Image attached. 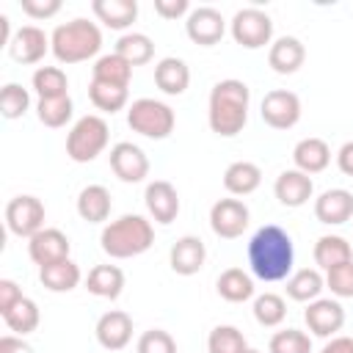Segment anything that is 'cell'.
Segmentation results:
<instances>
[{"instance_id":"6da1fadb","label":"cell","mask_w":353,"mask_h":353,"mask_svg":"<svg viewBox=\"0 0 353 353\" xmlns=\"http://www.w3.org/2000/svg\"><path fill=\"white\" fill-rule=\"evenodd\" d=\"M292 262H295L292 237L281 226L265 223L248 240V268H251V276H256L259 281L287 279L292 270Z\"/></svg>"},{"instance_id":"7a4b0ae2","label":"cell","mask_w":353,"mask_h":353,"mask_svg":"<svg viewBox=\"0 0 353 353\" xmlns=\"http://www.w3.org/2000/svg\"><path fill=\"white\" fill-rule=\"evenodd\" d=\"M248 102H251V88L243 80L234 77L218 80L210 91V105H207L210 130L221 138H234L237 132H243L248 121Z\"/></svg>"},{"instance_id":"3957f363","label":"cell","mask_w":353,"mask_h":353,"mask_svg":"<svg viewBox=\"0 0 353 353\" xmlns=\"http://www.w3.org/2000/svg\"><path fill=\"white\" fill-rule=\"evenodd\" d=\"M152 243H154V226L138 212H127L110 221L99 234V245L110 259L141 256L143 251L152 248Z\"/></svg>"},{"instance_id":"277c9868","label":"cell","mask_w":353,"mask_h":353,"mask_svg":"<svg viewBox=\"0 0 353 353\" xmlns=\"http://www.w3.org/2000/svg\"><path fill=\"white\" fill-rule=\"evenodd\" d=\"M50 50L58 58V63L88 61L102 50V30L83 17L61 22L50 36Z\"/></svg>"},{"instance_id":"5b68a950","label":"cell","mask_w":353,"mask_h":353,"mask_svg":"<svg viewBox=\"0 0 353 353\" xmlns=\"http://www.w3.org/2000/svg\"><path fill=\"white\" fill-rule=\"evenodd\" d=\"M108 138H110V130L102 116L97 113L80 116L66 135V154L74 163H91L105 152Z\"/></svg>"},{"instance_id":"8992f818","label":"cell","mask_w":353,"mask_h":353,"mask_svg":"<svg viewBox=\"0 0 353 353\" xmlns=\"http://www.w3.org/2000/svg\"><path fill=\"white\" fill-rule=\"evenodd\" d=\"M127 124L132 132L152 138V141H163L174 132L176 116L171 110V105L152 99V97H141L127 108Z\"/></svg>"},{"instance_id":"52a82bcc","label":"cell","mask_w":353,"mask_h":353,"mask_svg":"<svg viewBox=\"0 0 353 353\" xmlns=\"http://www.w3.org/2000/svg\"><path fill=\"white\" fill-rule=\"evenodd\" d=\"M229 30H232V39L245 47V50H259L265 44H270L273 39V19L256 8V6H248V8H240L232 22H229Z\"/></svg>"},{"instance_id":"ba28073f","label":"cell","mask_w":353,"mask_h":353,"mask_svg":"<svg viewBox=\"0 0 353 353\" xmlns=\"http://www.w3.org/2000/svg\"><path fill=\"white\" fill-rule=\"evenodd\" d=\"M44 218H47V210L41 204V199L36 196H14L8 204H6V226L11 234L17 237H33L36 232L44 229Z\"/></svg>"},{"instance_id":"9c48e42d","label":"cell","mask_w":353,"mask_h":353,"mask_svg":"<svg viewBox=\"0 0 353 353\" xmlns=\"http://www.w3.org/2000/svg\"><path fill=\"white\" fill-rule=\"evenodd\" d=\"M259 116L273 130H290V127H295L301 121V99H298L295 91L273 88V91H268L262 97Z\"/></svg>"},{"instance_id":"30bf717a","label":"cell","mask_w":353,"mask_h":353,"mask_svg":"<svg viewBox=\"0 0 353 353\" xmlns=\"http://www.w3.org/2000/svg\"><path fill=\"white\" fill-rule=\"evenodd\" d=\"M248 221H251V212L240 199H218L210 207V226L223 240L240 237L248 229Z\"/></svg>"},{"instance_id":"8fae6325","label":"cell","mask_w":353,"mask_h":353,"mask_svg":"<svg viewBox=\"0 0 353 353\" xmlns=\"http://www.w3.org/2000/svg\"><path fill=\"white\" fill-rule=\"evenodd\" d=\"M108 163H110V171L127 182V185H135V182H143L149 176V157L141 146L130 143V141H119L110 154H108Z\"/></svg>"},{"instance_id":"7c38bea8","label":"cell","mask_w":353,"mask_h":353,"mask_svg":"<svg viewBox=\"0 0 353 353\" xmlns=\"http://www.w3.org/2000/svg\"><path fill=\"white\" fill-rule=\"evenodd\" d=\"M185 33H188V39H190L193 44H199V47H212V44H218V41L223 39V33H226V19H223V14H221L218 8H212V6H199V8H193V11L188 14V19H185Z\"/></svg>"},{"instance_id":"4fadbf2b","label":"cell","mask_w":353,"mask_h":353,"mask_svg":"<svg viewBox=\"0 0 353 353\" xmlns=\"http://www.w3.org/2000/svg\"><path fill=\"white\" fill-rule=\"evenodd\" d=\"M303 323L314 336L331 339L345 325V309L336 298H317L303 309Z\"/></svg>"},{"instance_id":"5bb4252c","label":"cell","mask_w":353,"mask_h":353,"mask_svg":"<svg viewBox=\"0 0 353 353\" xmlns=\"http://www.w3.org/2000/svg\"><path fill=\"white\" fill-rule=\"evenodd\" d=\"M69 251H72L69 237L55 226H44L41 232H36L28 240V254L39 268L61 262V259H69Z\"/></svg>"},{"instance_id":"9a60e30c","label":"cell","mask_w":353,"mask_h":353,"mask_svg":"<svg viewBox=\"0 0 353 353\" xmlns=\"http://www.w3.org/2000/svg\"><path fill=\"white\" fill-rule=\"evenodd\" d=\"M50 50V36L39 25H22L14 30V39L8 44V55L17 63H39Z\"/></svg>"},{"instance_id":"2e32d148","label":"cell","mask_w":353,"mask_h":353,"mask_svg":"<svg viewBox=\"0 0 353 353\" xmlns=\"http://www.w3.org/2000/svg\"><path fill=\"white\" fill-rule=\"evenodd\" d=\"M143 201H146V210L152 215V221L168 226L176 221L179 215V193L171 182L165 179H154L146 185V193H143Z\"/></svg>"},{"instance_id":"e0dca14e","label":"cell","mask_w":353,"mask_h":353,"mask_svg":"<svg viewBox=\"0 0 353 353\" xmlns=\"http://www.w3.org/2000/svg\"><path fill=\"white\" fill-rule=\"evenodd\" d=\"M273 193H276L279 204L295 210V207H303V204L312 199V193H314V182H312V176L303 174V171H298V168H287V171H281V174L276 176V182H273Z\"/></svg>"},{"instance_id":"ac0fdd59","label":"cell","mask_w":353,"mask_h":353,"mask_svg":"<svg viewBox=\"0 0 353 353\" xmlns=\"http://www.w3.org/2000/svg\"><path fill=\"white\" fill-rule=\"evenodd\" d=\"M94 334L105 350H121L132 339V317L121 309H110L97 320Z\"/></svg>"},{"instance_id":"d6986e66","label":"cell","mask_w":353,"mask_h":353,"mask_svg":"<svg viewBox=\"0 0 353 353\" xmlns=\"http://www.w3.org/2000/svg\"><path fill=\"white\" fill-rule=\"evenodd\" d=\"M314 218L325 226H339L353 218V193L345 188L323 190L314 199Z\"/></svg>"},{"instance_id":"ffe728a7","label":"cell","mask_w":353,"mask_h":353,"mask_svg":"<svg viewBox=\"0 0 353 353\" xmlns=\"http://www.w3.org/2000/svg\"><path fill=\"white\" fill-rule=\"evenodd\" d=\"M204 259H207V248H204L201 237H196V234H182L168 251V265L176 276L199 273L204 268Z\"/></svg>"},{"instance_id":"44dd1931","label":"cell","mask_w":353,"mask_h":353,"mask_svg":"<svg viewBox=\"0 0 353 353\" xmlns=\"http://www.w3.org/2000/svg\"><path fill=\"white\" fill-rule=\"evenodd\" d=\"M306 61V47L295 36H279L268 50V63L276 74H295Z\"/></svg>"},{"instance_id":"7402d4cb","label":"cell","mask_w":353,"mask_h":353,"mask_svg":"<svg viewBox=\"0 0 353 353\" xmlns=\"http://www.w3.org/2000/svg\"><path fill=\"white\" fill-rule=\"evenodd\" d=\"M154 85L163 94H168V97L185 94L188 85H190V69H188V63L182 58H174V55L160 58L157 66H154Z\"/></svg>"},{"instance_id":"603a6c76","label":"cell","mask_w":353,"mask_h":353,"mask_svg":"<svg viewBox=\"0 0 353 353\" xmlns=\"http://www.w3.org/2000/svg\"><path fill=\"white\" fill-rule=\"evenodd\" d=\"M292 163L303 174H320L331 163V149H328V143L323 138H312V135L301 138L295 143V149H292Z\"/></svg>"},{"instance_id":"cb8c5ba5","label":"cell","mask_w":353,"mask_h":353,"mask_svg":"<svg viewBox=\"0 0 353 353\" xmlns=\"http://www.w3.org/2000/svg\"><path fill=\"white\" fill-rule=\"evenodd\" d=\"M110 190L105 185H85L77 193V215L85 223H102L110 218Z\"/></svg>"},{"instance_id":"d4e9b609","label":"cell","mask_w":353,"mask_h":353,"mask_svg":"<svg viewBox=\"0 0 353 353\" xmlns=\"http://www.w3.org/2000/svg\"><path fill=\"white\" fill-rule=\"evenodd\" d=\"M85 290L97 298L116 301L124 290V270L119 265H94L85 276Z\"/></svg>"},{"instance_id":"484cf974","label":"cell","mask_w":353,"mask_h":353,"mask_svg":"<svg viewBox=\"0 0 353 353\" xmlns=\"http://www.w3.org/2000/svg\"><path fill=\"white\" fill-rule=\"evenodd\" d=\"M91 11L110 30H127L138 19V3L135 0H94Z\"/></svg>"},{"instance_id":"4316f807","label":"cell","mask_w":353,"mask_h":353,"mask_svg":"<svg viewBox=\"0 0 353 353\" xmlns=\"http://www.w3.org/2000/svg\"><path fill=\"white\" fill-rule=\"evenodd\" d=\"M259 182H262V168L251 160H234L223 171V188L232 196H248L259 188Z\"/></svg>"},{"instance_id":"83f0119b","label":"cell","mask_w":353,"mask_h":353,"mask_svg":"<svg viewBox=\"0 0 353 353\" xmlns=\"http://www.w3.org/2000/svg\"><path fill=\"white\" fill-rule=\"evenodd\" d=\"M312 254H314V265L320 270H325V273L331 268L345 265V262L353 259V248H350V243L342 234H323V237H317Z\"/></svg>"},{"instance_id":"f1b7e54d","label":"cell","mask_w":353,"mask_h":353,"mask_svg":"<svg viewBox=\"0 0 353 353\" xmlns=\"http://www.w3.org/2000/svg\"><path fill=\"white\" fill-rule=\"evenodd\" d=\"M80 279H83V273H80V265L74 259H61V262L39 268V281L50 292H69L80 284Z\"/></svg>"},{"instance_id":"f546056e","label":"cell","mask_w":353,"mask_h":353,"mask_svg":"<svg viewBox=\"0 0 353 353\" xmlns=\"http://www.w3.org/2000/svg\"><path fill=\"white\" fill-rule=\"evenodd\" d=\"M325 290V276L317 268H301L287 279V295L298 303H312Z\"/></svg>"},{"instance_id":"4dcf8cb0","label":"cell","mask_w":353,"mask_h":353,"mask_svg":"<svg viewBox=\"0 0 353 353\" xmlns=\"http://www.w3.org/2000/svg\"><path fill=\"white\" fill-rule=\"evenodd\" d=\"M215 290L223 301L229 303H243L248 298H254V279L251 273H245L243 268H226L218 281H215Z\"/></svg>"},{"instance_id":"1f68e13d","label":"cell","mask_w":353,"mask_h":353,"mask_svg":"<svg viewBox=\"0 0 353 353\" xmlns=\"http://www.w3.org/2000/svg\"><path fill=\"white\" fill-rule=\"evenodd\" d=\"M130 77H132V66L121 55H116V52L99 55L94 61V66H91V80H99V83L130 88Z\"/></svg>"},{"instance_id":"d6a6232c","label":"cell","mask_w":353,"mask_h":353,"mask_svg":"<svg viewBox=\"0 0 353 353\" xmlns=\"http://www.w3.org/2000/svg\"><path fill=\"white\" fill-rule=\"evenodd\" d=\"M39 320H41V314H39V306H36V301L33 298H28V295H22L8 312H3V323L8 325V331H14L17 336H25V334H33L36 328H39Z\"/></svg>"},{"instance_id":"836d02e7","label":"cell","mask_w":353,"mask_h":353,"mask_svg":"<svg viewBox=\"0 0 353 353\" xmlns=\"http://www.w3.org/2000/svg\"><path fill=\"white\" fill-rule=\"evenodd\" d=\"M116 55H121L130 66H143L154 58V41L146 33H121L116 41Z\"/></svg>"},{"instance_id":"e575fe53","label":"cell","mask_w":353,"mask_h":353,"mask_svg":"<svg viewBox=\"0 0 353 353\" xmlns=\"http://www.w3.org/2000/svg\"><path fill=\"white\" fill-rule=\"evenodd\" d=\"M30 85L39 94V99H55L69 94V80L61 66H39L30 77Z\"/></svg>"},{"instance_id":"d590c367","label":"cell","mask_w":353,"mask_h":353,"mask_svg":"<svg viewBox=\"0 0 353 353\" xmlns=\"http://www.w3.org/2000/svg\"><path fill=\"white\" fill-rule=\"evenodd\" d=\"M88 99H91V105H94L97 110L113 116V113H119V110L127 108V102H130V91L121 88V85H110V83L91 80V85H88Z\"/></svg>"},{"instance_id":"8d00e7d4","label":"cell","mask_w":353,"mask_h":353,"mask_svg":"<svg viewBox=\"0 0 353 353\" xmlns=\"http://www.w3.org/2000/svg\"><path fill=\"white\" fill-rule=\"evenodd\" d=\"M251 312H254V320H256L259 325L276 328V325H281L284 317H287V303H284V298L276 295V292H262V295L254 298V309H251Z\"/></svg>"},{"instance_id":"74e56055","label":"cell","mask_w":353,"mask_h":353,"mask_svg":"<svg viewBox=\"0 0 353 353\" xmlns=\"http://www.w3.org/2000/svg\"><path fill=\"white\" fill-rule=\"evenodd\" d=\"M72 113H74V105H72V97H69V94H66V97L39 99V102H36V116H39V121H41L44 127H52V130L66 127V121L72 119Z\"/></svg>"},{"instance_id":"f35d334b","label":"cell","mask_w":353,"mask_h":353,"mask_svg":"<svg viewBox=\"0 0 353 353\" xmlns=\"http://www.w3.org/2000/svg\"><path fill=\"white\" fill-rule=\"evenodd\" d=\"M207 350L210 353H245L248 342L237 325H215L207 336Z\"/></svg>"},{"instance_id":"ab89813d","label":"cell","mask_w":353,"mask_h":353,"mask_svg":"<svg viewBox=\"0 0 353 353\" xmlns=\"http://www.w3.org/2000/svg\"><path fill=\"white\" fill-rule=\"evenodd\" d=\"M30 108V94L28 88H22L19 83H6L0 88V113L3 119L14 121V119H22Z\"/></svg>"},{"instance_id":"60d3db41","label":"cell","mask_w":353,"mask_h":353,"mask_svg":"<svg viewBox=\"0 0 353 353\" xmlns=\"http://www.w3.org/2000/svg\"><path fill=\"white\" fill-rule=\"evenodd\" d=\"M270 353H312V336L301 328H284L270 336Z\"/></svg>"},{"instance_id":"b9f144b4","label":"cell","mask_w":353,"mask_h":353,"mask_svg":"<svg viewBox=\"0 0 353 353\" xmlns=\"http://www.w3.org/2000/svg\"><path fill=\"white\" fill-rule=\"evenodd\" d=\"M138 353H176V342L168 331L163 328H149L138 336V345H135Z\"/></svg>"},{"instance_id":"7bdbcfd3","label":"cell","mask_w":353,"mask_h":353,"mask_svg":"<svg viewBox=\"0 0 353 353\" xmlns=\"http://www.w3.org/2000/svg\"><path fill=\"white\" fill-rule=\"evenodd\" d=\"M325 287L336 298H353V259L345 265H336L325 273Z\"/></svg>"},{"instance_id":"ee69618b","label":"cell","mask_w":353,"mask_h":353,"mask_svg":"<svg viewBox=\"0 0 353 353\" xmlns=\"http://www.w3.org/2000/svg\"><path fill=\"white\" fill-rule=\"evenodd\" d=\"M61 0H19V8L30 17V19H50L61 11Z\"/></svg>"},{"instance_id":"f6af8a7d","label":"cell","mask_w":353,"mask_h":353,"mask_svg":"<svg viewBox=\"0 0 353 353\" xmlns=\"http://www.w3.org/2000/svg\"><path fill=\"white\" fill-rule=\"evenodd\" d=\"M154 11L163 17V19H179L185 14H190V3L188 0H154Z\"/></svg>"},{"instance_id":"bcb514c9","label":"cell","mask_w":353,"mask_h":353,"mask_svg":"<svg viewBox=\"0 0 353 353\" xmlns=\"http://www.w3.org/2000/svg\"><path fill=\"white\" fill-rule=\"evenodd\" d=\"M19 298H22V290L17 287V281H11V279H0V314L8 312Z\"/></svg>"},{"instance_id":"7dc6e473","label":"cell","mask_w":353,"mask_h":353,"mask_svg":"<svg viewBox=\"0 0 353 353\" xmlns=\"http://www.w3.org/2000/svg\"><path fill=\"white\" fill-rule=\"evenodd\" d=\"M0 353H33V347L17 334H6L0 336Z\"/></svg>"},{"instance_id":"c3c4849f","label":"cell","mask_w":353,"mask_h":353,"mask_svg":"<svg viewBox=\"0 0 353 353\" xmlns=\"http://www.w3.org/2000/svg\"><path fill=\"white\" fill-rule=\"evenodd\" d=\"M336 165L345 176H353V141H345L336 152Z\"/></svg>"},{"instance_id":"681fc988","label":"cell","mask_w":353,"mask_h":353,"mask_svg":"<svg viewBox=\"0 0 353 353\" xmlns=\"http://www.w3.org/2000/svg\"><path fill=\"white\" fill-rule=\"evenodd\" d=\"M320 353H353V336H331Z\"/></svg>"},{"instance_id":"f907efd6","label":"cell","mask_w":353,"mask_h":353,"mask_svg":"<svg viewBox=\"0 0 353 353\" xmlns=\"http://www.w3.org/2000/svg\"><path fill=\"white\" fill-rule=\"evenodd\" d=\"M245 353H259V350H254V347H248V350H245Z\"/></svg>"}]
</instances>
